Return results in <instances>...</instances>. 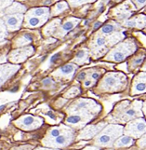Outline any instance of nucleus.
<instances>
[{
	"label": "nucleus",
	"instance_id": "obj_29",
	"mask_svg": "<svg viewBox=\"0 0 146 150\" xmlns=\"http://www.w3.org/2000/svg\"><path fill=\"white\" fill-rule=\"evenodd\" d=\"M13 0H0V11L3 10L5 8H8L10 6Z\"/></svg>",
	"mask_w": 146,
	"mask_h": 150
},
{
	"label": "nucleus",
	"instance_id": "obj_19",
	"mask_svg": "<svg viewBox=\"0 0 146 150\" xmlns=\"http://www.w3.org/2000/svg\"><path fill=\"white\" fill-rule=\"evenodd\" d=\"M60 23H61V20H54L53 22H51L48 26H47L46 28H45V30H44V33H45V35H51L52 33H54L55 31H56V29H57V27H58V25L60 24Z\"/></svg>",
	"mask_w": 146,
	"mask_h": 150
},
{
	"label": "nucleus",
	"instance_id": "obj_31",
	"mask_svg": "<svg viewBox=\"0 0 146 150\" xmlns=\"http://www.w3.org/2000/svg\"><path fill=\"white\" fill-rule=\"evenodd\" d=\"M133 2L137 6L138 8H142L146 5V0H133Z\"/></svg>",
	"mask_w": 146,
	"mask_h": 150
},
{
	"label": "nucleus",
	"instance_id": "obj_21",
	"mask_svg": "<svg viewBox=\"0 0 146 150\" xmlns=\"http://www.w3.org/2000/svg\"><path fill=\"white\" fill-rule=\"evenodd\" d=\"M116 29V25L114 23H107L105 25H103L102 28V34L103 35H110L114 33Z\"/></svg>",
	"mask_w": 146,
	"mask_h": 150
},
{
	"label": "nucleus",
	"instance_id": "obj_16",
	"mask_svg": "<svg viewBox=\"0 0 146 150\" xmlns=\"http://www.w3.org/2000/svg\"><path fill=\"white\" fill-rule=\"evenodd\" d=\"M26 11V8L22 4L19 3H13L10 6H8L6 10H5V13L9 15V14H18V13H23Z\"/></svg>",
	"mask_w": 146,
	"mask_h": 150
},
{
	"label": "nucleus",
	"instance_id": "obj_2",
	"mask_svg": "<svg viewBox=\"0 0 146 150\" xmlns=\"http://www.w3.org/2000/svg\"><path fill=\"white\" fill-rule=\"evenodd\" d=\"M142 103L140 101H135L132 103L124 102L120 105V108L116 110V117L123 122H128L134 118L142 117Z\"/></svg>",
	"mask_w": 146,
	"mask_h": 150
},
{
	"label": "nucleus",
	"instance_id": "obj_13",
	"mask_svg": "<svg viewBox=\"0 0 146 150\" xmlns=\"http://www.w3.org/2000/svg\"><path fill=\"white\" fill-rule=\"evenodd\" d=\"M125 26L128 27H136V28H143L146 25V16L144 15H139L134 17L133 19L128 20L125 22Z\"/></svg>",
	"mask_w": 146,
	"mask_h": 150
},
{
	"label": "nucleus",
	"instance_id": "obj_36",
	"mask_svg": "<svg viewBox=\"0 0 146 150\" xmlns=\"http://www.w3.org/2000/svg\"><path fill=\"white\" fill-rule=\"evenodd\" d=\"M32 149V146H22V147H19L15 150H31Z\"/></svg>",
	"mask_w": 146,
	"mask_h": 150
},
{
	"label": "nucleus",
	"instance_id": "obj_23",
	"mask_svg": "<svg viewBox=\"0 0 146 150\" xmlns=\"http://www.w3.org/2000/svg\"><path fill=\"white\" fill-rule=\"evenodd\" d=\"M143 60H144V55L135 57L134 59H132L130 61V67H131V69H135V68H137L138 66H140L143 62Z\"/></svg>",
	"mask_w": 146,
	"mask_h": 150
},
{
	"label": "nucleus",
	"instance_id": "obj_34",
	"mask_svg": "<svg viewBox=\"0 0 146 150\" xmlns=\"http://www.w3.org/2000/svg\"><path fill=\"white\" fill-rule=\"evenodd\" d=\"M61 56V54L60 53H56V54H54L53 56L51 57V59H50V63H55V62L59 59V57Z\"/></svg>",
	"mask_w": 146,
	"mask_h": 150
},
{
	"label": "nucleus",
	"instance_id": "obj_45",
	"mask_svg": "<svg viewBox=\"0 0 146 150\" xmlns=\"http://www.w3.org/2000/svg\"><path fill=\"white\" fill-rule=\"evenodd\" d=\"M142 69H143V70H146V63H145V64H144V66L142 67Z\"/></svg>",
	"mask_w": 146,
	"mask_h": 150
},
{
	"label": "nucleus",
	"instance_id": "obj_8",
	"mask_svg": "<svg viewBox=\"0 0 146 150\" xmlns=\"http://www.w3.org/2000/svg\"><path fill=\"white\" fill-rule=\"evenodd\" d=\"M105 126H106V124L103 122L96 124V125L87 126L80 132V134L78 135V139H90L92 137H94Z\"/></svg>",
	"mask_w": 146,
	"mask_h": 150
},
{
	"label": "nucleus",
	"instance_id": "obj_33",
	"mask_svg": "<svg viewBox=\"0 0 146 150\" xmlns=\"http://www.w3.org/2000/svg\"><path fill=\"white\" fill-rule=\"evenodd\" d=\"M52 84V80L50 79H46L43 80V85L46 86V87H49Z\"/></svg>",
	"mask_w": 146,
	"mask_h": 150
},
{
	"label": "nucleus",
	"instance_id": "obj_44",
	"mask_svg": "<svg viewBox=\"0 0 146 150\" xmlns=\"http://www.w3.org/2000/svg\"><path fill=\"white\" fill-rule=\"evenodd\" d=\"M36 150H52V149H46V148H37Z\"/></svg>",
	"mask_w": 146,
	"mask_h": 150
},
{
	"label": "nucleus",
	"instance_id": "obj_30",
	"mask_svg": "<svg viewBox=\"0 0 146 150\" xmlns=\"http://www.w3.org/2000/svg\"><path fill=\"white\" fill-rule=\"evenodd\" d=\"M138 146L140 147L146 148V134L144 133L142 136H140L138 140Z\"/></svg>",
	"mask_w": 146,
	"mask_h": 150
},
{
	"label": "nucleus",
	"instance_id": "obj_27",
	"mask_svg": "<svg viewBox=\"0 0 146 150\" xmlns=\"http://www.w3.org/2000/svg\"><path fill=\"white\" fill-rule=\"evenodd\" d=\"M92 1H95V0H69V3L72 7H77V6H80L82 4L92 2Z\"/></svg>",
	"mask_w": 146,
	"mask_h": 150
},
{
	"label": "nucleus",
	"instance_id": "obj_32",
	"mask_svg": "<svg viewBox=\"0 0 146 150\" xmlns=\"http://www.w3.org/2000/svg\"><path fill=\"white\" fill-rule=\"evenodd\" d=\"M100 76H101V73H99V72H94V73H92L91 75H90V76H91V79H93V80H97L99 77H100Z\"/></svg>",
	"mask_w": 146,
	"mask_h": 150
},
{
	"label": "nucleus",
	"instance_id": "obj_17",
	"mask_svg": "<svg viewBox=\"0 0 146 150\" xmlns=\"http://www.w3.org/2000/svg\"><path fill=\"white\" fill-rule=\"evenodd\" d=\"M26 16H36V17H46L49 16V9L48 8H37L29 10Z\"/></svg>",
	"mask_w": 146,
	"mask_h": 150
},
{
	"label": "nucleus",
	"instance_id": "obj_10",
	"mask_svg": "<svg viewBox=\"0 0 146 150\" xmlns=\"http://www.w3.org/2000/svg\"><path fill=\"white\" fill-rule=\"evenodd\" d=\"M42 120L37 117H35L32 116H25L23 118L18 121V124H20V127L26 130H31V129H36L42 124Z\"/></svg>",
	"mask_w": 146,
	"mask_h": 150
},
{
	"label": "nucleus",
	"instance_id": "obj_25",
	"mask_svg": "<svg viewBox=\"0 0 146 150\" xmlns=\"http://www.w3.org/2000/svg\"><path fill=\"white\" fill-rule=\"evenodd\" d=\"M62 132H63V129L59 128V127L51 129V130L49 131V138L50 139V138H55L57 136H59L60 134L62 133Z\"/></svg>",
	"mask_w": 146,
	"mask_h": 150
},
{
	"label": "nucleus",
	"instance_id": "obj_39",
	"mask_svg": "<svg viewBox=\"0 0 146 150\" xmlns=\"http://www.w3.org/2000/svg\"><path fill=\"white\" fill-rule=\"evenodd\" d=\"M84 150H101V149L98 147H87V148H85Z\"/></svg>",
	"mask_w": 146,
	"mask_h": 150
},
{
	"label": "nucleus",
	"instance_id": "obj_24",
	"mask_svg": "<svg viewBox=\"0 0 146 150\" xmlns=\"http://www.w3.org/2000/svg\"><path fill=\"white\" fill-rule=\"evenodd\" d=\"M7 26L5 24L4 20H0V40H3L7 37Z\"/></svg>",
	"mask_w": 146,
	"mask_h": 150
},
{
	"label": "nucleus",
	"instance_id": "obj_9",
	"mask_svg": "<svg viewBox=\"0 0 146 150\" xmlns=\"http://www.w3.org/2000/svg\"><path fill=\"white\" fill-rule=\"evenodd\" d=\"M146 92V73H140L134 79L131 93L140 94Z\"/></svg>",
	"mask_w": 146,
	"mask_h": 150
},
{
	"label": "nucleus",
	"instance_id": "obj_41",
	"mask_svg": "<svg viewBox=\"0 0 146 150\" xmlns=\"http://www.w3.org/2000/svg\"><path fill=\"white\" fill-rule=\"evenodd\" d=\"M18 90H19V87H18V86H16V87H14L12 90H10V91H11V92H16Z\"/></svg>",
	"mask_w": 146,
	"mask_h": 150
},
{
	"label": "nucleus",
	"instance_id": "obj_42",
	"mask_svg": "<svg viewBox=\"0 0 146 150\" xmlns=\"http://www.w3.org/2000/svg\"><path fill=\"white\" fill-rule=\"evenodd\" d=\"M48 116H49L51 118H54V115H53V114H52V112H50V111L48 113Z\"/></svg>",
	"mask_w": 146,
	"mask_h": 150
},
{
	"label": "nucleus",
	"instance_id": "obj_1",
	"mask_svg": "<svg viewBox=\"0 0 146 150\" xmlns=\"http://www.w3.org/2000/svg\"><path fill=\"white\" fill-rule=\"evenodd\" d=\"M124 133V127L118 124H110L97 134L94 144L99 147H113L116 140Z\"/></svg>",
	"mask_w": 146,
	"mask_h": 150
},
{
	"label": "nucleus",
	"instance_id": "obj_28",
	"mask_svg": "<svg viewBox=\"0 0 146 150\" xmlns=\"http://www.w3.org/2000/svg\"><path fill=\"white\" fill-rule=\"evenodd\" d=\"M78 93H79V90H78L77 88H72L71 90H69L68 91L66 92L65 96L66 97H75Z\"/></svg>",
	"mask_w": 146,
	"mask_h": 150
},
{
	"label": "nucleus",
	"instance_id": "obj_38",
	"mask_svg": "<svg viewBox=\"0 0 146 150\" xmlns=\"http://www.w3.org/2000/svg\"><path fill=\"white\" fill-rule=\"evenodd\" d=\"M142 110H143V114L145 115V117H146V101L142 103Z\"/></svg>",
	"mask_w": 146,
	"mask_h": 150
},
{
	"label": "nucleus",
	"instance_id": "obj_11",
	"mask_svg": "<svg viewBox=\"0 0 146 150\" xmlns=\"http://www.w3.org/2000/svg\"><path fill=\"white\" fill-rule=\"evenodd\" d=\"M135 7L130 3V1H128L116 8V15L118 19H127L131 15Z\"/></svg>",
	"mask_w": 146,
	"mask_h": 150
},
{
	"label": "nucleus",
	"instance_id": "obj_35",
	"mask_svg": "<svg viewBox=\"0 0 146 150\" xmlns=\"http://www.w3.org/2000/svg\"><path fill=\"white\" fill-rule=\"evenodd\" d=\"M86 76H87V74L85 73V72H81V73L77 76V80H83V79H85Z\"/></svg>",
	"mask_w": 146,
	"mask_h": 150
},
{
	"label": "nucleus",
	"instance_id": "obj_20",
	"mask_svg": "<svg viewBox=\"0 0 146 150\" xmlns=\"http://www.w3.org/2000/svg\"><path fill=\"white\" fill-rule=\"evenodd\" d=\"M68 8V5H67L66 2L62 1V2H59L55 5V7L52 9V15H58L60 13H61L62 11H64Z\"/></svg>",
	"mask_w": 146,
	"mask_h": 150
},
{
	"label": "nucleus",
	"instance_id": "obj_7",
	"mask_svg": "<svg viewBox=\"0 0 146 150\" xmlns=\"http://www.w3.org/2000/svg\"><path fill=\"white\" fill-rule=\"evenodd\" d=\"M23 13H18V14L6 15L3 20L9 31H15L20 27L23 23Z\"/></svg>",
	"mask_w": 146,
	"mask_h": 150
},
{
	"label": "nucleus",
	"instance_id": "obj_15",
	"mask_svg": "<svg viewBox=\"0 0 146 150\" xmlns=\"http://www.w3.org/2000/svg\"><path fill=\"white\" fill-rule=\"evenodd\" d=\"M134 144V138L130 137L128 135H121L120 137H118L116 142L114 144V147L120 148V147H128L132 146Z\"/></svg>",
	"mask_w": 146,
	"mask_h": 150
},
{
	"label": "nucleus",
	"instance_id": "obj_4",
	"mask_svg": "<svg viewBox=\"0 0 146 150\" xmlns=\"http://www.w3.org/2000/svg\"><path fill=\"white\" fill-rule=\"evenodd\" d=\"M136 50V44L132 40H127L113 49L106 57V60L113 62H122Z\"/></svg>",
	"mask_w": 146,
	"mask_h": 150
},
{
	"label": "nucleus",
	"instance_id": "obj_40",
	"mask_svg": "<svg viewBox=\"0 0 146 150\" xmlns=\"http://www.w3.org/2000/svg\"><path fill=\"white\" fill-rule=\"evenodd\" d=\"M101 24H102V23H100V22L96 23L94 24V29H97V28H99V27L101 26Z\"/></svg>",
	"mask_w": 146,
	"mask_h": 150
},
{
	"label": "nucleus",
	"instance_id": "obj_22",
	"mask_svg": "<svg viewBox=\"0 0 146 150\" xmlns=\"http://www.w3.org/2000/svg\"><path fill=\"white\" fill-rule=\"evenodd\" d=\"M87 57V51L85 50H78V52L76 53V56H75V62L78 64H82L84 63L86 61Z\"/></svg>",
	"mask_w": 146,
	"mask_h": 150
},
{
	"label": "nucleus",
	"instance_id": "obj_18",
	"mask_svg": "<svg viewBox=\"0 0 146 150\" xmlns=\"http://www.w3.org/2000/svg\"><path fill=\"white\" fill-rule=\"evenodd\" d=\"M76 69V66L75 64H65L63 66H61V68L58 70V75H61V76H72L74 74V72L75 71Z\"/></svg>",
	"mask_w": 146,
	"mask_h": 150
},
{
	"label": "nucleus",
	"instance_id": "obj_3",
	"mask_svg": "<svg viewBox=\"0 0 146 150\" xmlns=\"http://www.w3.org/2000/svg\"><path fill=\"white\" fill-rule=\"evenodd\" d=\"M126 84V76L121 73H109L103 77L100 84L102 91H118L122 90Z\"/></svg>",
	"mask_w": 146,
	"mask_h": 150
},
{
	"label": "nucleus",
	"instance_id": "obj_14",
	"mask_svg": "<svg viewBox=\"0 0 146 150\" xmlns=\"http://www.w3.org/2000/svg\"><path fill=\"white\" fill-rule=\"evenodd\" d=\"M49 16L46 17H36V16H25V26L28 27H37L46 23Z\"/></svg>",
	"mask_w": 146,
	"mask_h": 150
},
{
	"label": "nucleus",
	"instance_id": "obj_26",
	"mask_svg": "<svg viewBox=\"0 0 146 150\" xmlns=\"http://www.w3.org/2000/svg\"><path fill=\"white\" fill-rule=\"evenodd\" d=\"M32 40H33L32 35H29V34H25V35H23L22 38L18 39V42H19L20 45H23V44H27V43L31 42Z\"/></svg>",
	"mask_w": 146,
	"mask_h": 150
},
{
	"label": "nucleus",
	"instance_id": "obj_6",
	"mask_svg": "<svg viewBox=\"0 0 146 150\" xmlns=\"http://www.w3.org/2000/svg\"><path fill=\"white\" fill-rule=\"evenodd\" d=\"M73 139H74L73 132L65 130L63 133L60 134L55 138H52V140H49V142H44V144L51 147H65L73 142Z\"/></svg>",
	"mask_w": 146,
	"mask_h": 150
},
{
	"label": "nucleus",
	"instance_id": "obj_37",
	"mask_svg": "<svg viewBox=\"0 0 146 150\" xmlns=\"http://www.w3.org/2000/svg\"><path fill=\"white\" fill-rule=\"evenodd\" d=\"M92 85V81L90 80V79H87V80H85V82H84V86L85 87H90V86H91Z\"/></svg>",
	"mask_w": 146,
	"mask_h": 150
},
{
	"label": "nucleus",
	"instance_id": "obj_12",
	"mask_svg": "<svg viewBox=\"0 0 146 150\" xmlns=\"http://www.w3.org/2000/svg\"><path fill=\"white\" fill-rule=\"evenodd\" d=\"M79 22H80V20L76 18H71L69 20H67L60 27V30L58 31L57 35H58L59 37H62V35H64L66 33H68L69 31H71L75 26H76V25L79 23Z\"/></svg>",
	"mask_w": 146,
	"mask_h": 150
},
{
	"label": "nucleus",
	"instance_id": "obj_43",
	"mask_svg": "<svg viewBox=\"0 0 146 150\" xmlns=\"http://www.w3.org/2000/svg\"><path fill=\"white\" fill-rule=\"evenodd\" d=\"M4 108H5V105H1V106H0V112H1L4 109Z\"/></svg>",
	"mask_w": 146,
	"mask_h": 150
},
{
	"label": "nucleus",
	"instance_id": "obj_5",
	"mask_svg": "<svg viewBox=\"0 0 146 150\" xmlns=\"http://www.w3.org/2000/svg\"><path fill=\"white\" fill-rule=\"evenodd\" d=\"M146 132V120L142 117L134 118L124 127V133L134 139H138Z\"/></svg>",
	"mask_w": 146,
	"mask_h": 150
}]
</instances>
